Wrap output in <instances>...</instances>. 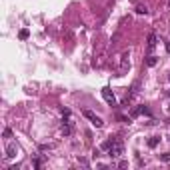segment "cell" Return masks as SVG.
Segmentation results:
<instances>
[{
    "label": "cell",
    "instance_id": "2",
    "mask_svg": "<svg viewBox=\"0 0 170 170\" xmlns=\"http://www.w3.org/2000/svg\"><path fill=\"white\" fill-rule=\"evenodd\" d=\"M82 114H84V118H88V120H90L92 124L96 126V128H102V124H104V122H102V118H100V116H96L92 110H84Z\"/></svg>",
    "mask_w": 170,
    "mask_h": 170
},
{
    "label": "cell",
    "instance_id": "11",
    "mask_svg": "<svg viewBox=\"0 0 170 170\" xmlns=\"http://www.w3.org/2000/svg\"><path fill=\"white\" fill-rule=\"evenodd\" d=\"M156 64V56H148L146 58V66H154Z\"/></svg>",
    "mask_w": 170,
    "mask_h": 170
},
{
    "label": "cell",
    "instance_id": "7",
    "mask_svg": "<svg viewBox=\"0 0 170 170\" xmlns=\"http://www.w3.org/2000/svg\"><path fill=\"white\" fill-rule=\"evenodd\" d=\"M158 142H160L158 136H152V138L148 140V146H150V148H156V146H158Z\"/></svg>",
    "mask_w": 170,
    "mask_h": 170
},
{
    "label": "cell",
    "instance_id": "6",
    "mask_svg": "<svg viewBox=\"0 0 170 170\" xmlns=\"http://www.w3.org/2000/svg\"><path fill=\"white\" fill-rule=\"evenodd\" d=\"M156 40H158L156 32H150V34H148V52H152V48L156 46Z\"/></svg>",
    "mask_w": 170,
    "mask_h": 170
},
{
    "label": "cell",
    "instance_id": "10",
    "mask_svg": "<svg viewBox=\"0 0 170 170\" xmlns=\"http://www.w3.org/2000/svg\"><path fill=\"white\" fill-rule=\"evenodd\" d=\"M158 158L162 162H170V152H164V154H158Z\"/></svg>",
    "mask_w": 170,
    "mask_h": 170
},
{
    "label": "cell",
    "instance_id": "1",
    "mask_svg": "<svg viewBox=\"0 0 170 170\" xmlns=\"http://www.w3.org/2000/svg\"><path fill=\"white\" fill-rule=\"evenodd\" d=\"M108 156L110 158H118V156L124 152V144H122V140H118V138H114V142H112V146L108 148Z\"/></svg>",
    "mask_w": 170,
    "mask_h": 170
},
{
    "label": "cell",
    "instance_id": "8",
    "mask_svg": "<svg viewBox=\"0 0 170 170\" xmlns=\"http://www.w3.org/2000/svg\"><path fill=\"white\" fill-rule=\"evenodd\" d=\"M112 142H114V138H108V140H104V142H102V150H108V148L112 146Z\"/></svg>",
    "mask_w": 170,
    "mask_h": 170
},
{
    "label": "cell",
    "instance_id": "3",
    "mask_svg": "<svg viewBox=\"0 0 170 170\" xmlns=\"http://www.w3.org/2000/svg\"><path fill=\"white\" fill-rule=\"evenodd\" d=\"M102 96H104V100L108 102L110 106H116V96H114V92L110 90L108 86H104V88H102Z\"/></svg>",
    "mask_w": 170,
    "mask_h": 170
},
{
    "label": "cell",
    "instance_id": "12",
    "mask_svg": "<svg viewBox=\"0 0 170 170\" xmlns=\"http://www.w3.org/2000/svg\"><path fill=\"white\" fill-rule=\"evenodd\" d=\"M136 12L138 14H148V8L146 6H136Z\"/></svg>",
    "mask_w": 170,
    "mask_h": 170
},
{
    "label": "cell",
    "instance_id": "9",
    "mask_svg": "<svg viewBox=\"0 0 170 170\" xmlns=\"http://www.w3.org/2000/svg\"><path fill=\"white\" fill-rule=\"evenodd\" d=\"M18 36H20V40H26V38L30 36V32H28L26 28H24V30H20V32H18Z\"/></svg>",
    "mask_w": 170,
    "mask_h": 170
},
{
    "label": "cell",
    "instance_id": "15",
    "mask_svg": "<svg viewBox=\"0 0 170 170\" xmlns=\"http://www.w3.org/2000/svg\"><path fill=\"white\" fill-rule=\"evenodd\" d=\"M168 80H170V74H168Z\"/></svg>",
    "mask_w": 170,
    "mask_h": 170
},
{
    "label": "cell",
    "instance_id": "5",
    "mask_svg": "<svg viewBox=\"0 0 170 170\" xmlns=\"http://www.w3.org/2000/svg\"><path fill=\"white\" fill-rule=\"evenodd\" d=\"M16 154H18V146L14 142H8L6 144V158H16Z\"/></svg>",
    "mask_w": 170,
    "mask_h": 170
},
{
    "label": "cell",
    "instance_id": "14",
    "mask_svg": "<svg viewBox=\"0 0 170 170\" xmlns=\"http://www.w3.org/2000/svg\"><path fill=\"white\" fill-rule=\"evenodd\" d=\"M118 166L124 168V166H128V162H126V160H120V162H118Z\"/></svg>",
    "mask_w": 170,
    "mask_h": 170
},
{
    "label": "cell",
    "instance_id": "13",
    "mask_svg": "<svg viewBox=\"0 0 170 170\" xmlns=\"http://www.w3.org/2000/svg\"><path fill=\"white\" fill-rule=\"evenodd\" d=\"M10 134H12V130H10V128L4 130V138H10Z\"/></svg>",
    "mask_w": 170,
    "mask_h": 170
},
{
    "label": "cell",
    "instance_id": "4",
    "mask_svg": "<svg viewBox=\"0 0 170 170\" xmlns=\"http://www.w3.org/2000/svg\"><path fill=\"white\" fill-rule=\"evenodd\" d=\"M128 68H130V54L124 52V54L120 56V70H118V72H120V74H124Z\"/></svg>",
    "mask_w": 170,
    "mask_h": 170
}]
</instances>
